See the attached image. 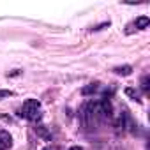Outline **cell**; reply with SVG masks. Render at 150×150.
<instances>
[{"instance_id":"obj_3","label":"cell","mask_w":150,"mask_h":150,"mask_svg":"<svg viewBox=\"0 0 150 150\" xmlns=\"http://www.w3.org/2000/svg\"><path fill=\"white\" fill-rule=\"evenodd\" d=\"M148 23H150V18H148V16H139V18H136L132 23L127 25L125 34H132L134 30H145V28L148 27Z\"/></svg>"},{"instance_id":"obj_7","label":"cell","mask_w":150,"mask_h":150,"mask_svg":"<svg viewBox=\"0 0 150 150\" xmlns=\"http://www.w3.org/2000/svg\"><path fill=\"white\" fill-rule=\"evenodd\" d=\"M125 96H129L132 101H136V103H141V99H139V94H138V90H134V88H131V87H127L125 90Z\"/></svg>"},{"instance_id":"obj_10","label":"cell","mask_w":150,"mask_h":150,"mask_svg":"<svg viewBox=\"0 0 150 150\" xmlns=\"http://www.w3.org/2000/svg\"><path fill=\"white\" fill-rule=\"evenodd\" d=\"M13 96V90H7V88H2L0 90V101L2 99H7V97H11Z\"/></svg>"},{"instance_id":"obj_8","label":"cell","mask_w":150,"mask_h":150,"mask_svg":"<svg viewBox=\"0 0 150 150\" xmlns=\"http://www.w3.org/2000/svg\"><path fill=\"white\" fill-rule=\"evenodd\" d=\"M141 90L145 94L148 92V74H143V76H141Z\"/></svg>"},{"instance_id":"obj_5","label":"cell","mask_w":150,"mask_h":150,"mask_svg":"<svg viewBox=\"0 0 150 150\" xmlns=\"http://www.w3.org/2000/svg\"><path fill=\"white\" fill-rule=\"evenodd\" d=\"M115 74H118V76H129V74H132V67L131 65H118L113 69Z\"/></svg>"},{"instance_id":"obj_2","label":"cell","mask_w":150,"mask_h":150,"mask_svg":"<svg viewBox=\"0 0 150 150\" xmlns=\"http://www.w3.org/2000/svg\"><path fill=\"white\" fill-rule=\"evenodd\" d=\"M18 115L25 120H30V122H39L41 117H42V108H41V103L37 99H27L20 110H18Z\"/></svg>"},{"instance_id":"obj_11","label":"cell","mask_w":150,"mask_h":150,"mask_svg":"<svg viewBox=\"0 0 150 150\" xmlns=\"http://www.w3.org/2000/svg\"><path fill=\"white\" fill-rule=\"evenodd\" d=\"M69 150H83V148H81V146H78V145H76V146H71V148H69Z\"/></svg>"},{"instance_id":"obj_1","label":"cell","mask_w":150,"mask_h":150,"mask_svg":"<svg viewBox=\"0 0 150 150\" xmlns=\"http://www.w3.org/2000/svg\"><path fill=\"white\" fill-rule=\"evenodd\" d=\"M103 117V111H101V104L99 101H88L87 104H83L81 111H80V120L85 127H94L97 125L99 118Z\"/></svg>"},{"instance_id":"obj_9","label":"cell","mask_w":150,"mask_h":150,"mask_svg":"<svg viewBox=\"0 0 150 150\" xmlns=\"http://www.w3.org/2000/svg\"><path fill=\"white\" fill-rule=\"evenodd\" d=\"M35 131L42 136V138H46V139H51V134H48L46 132V129H44V125H39V127H35Z\"/></svg>"},{"instance_id":"obj_12","label":"cell","mask_w":150,"mask_h":150,"mask_svg":"<svg viewBox=\"0 0 150 150\" xmlns=\"http://www.w3.org/2000/svg\"><path fill=\"white\" fill-rule=\"evenodd\" d=\"M42 150H53V148H51V146H44Z\"/></svg>"},{"instance_id":"obj_6","label":"cell","mask_w":150,"mask_h":150,"mask_svg":"<svg viewBox=\"0 0 150 150\" xmlns=\"http://www.w3.org/2000/svg\"><path fill=\"white\" fill-rule=\"evenodd\" d=\"M97 90H99V83H90V85L81 88V94L83 96H90V94H96Z\"/></svg>"},{"instance_id":"obj_4","label":"cell","mask_w":150,"mask_h":150,"mask_svg":"<svg viewBox=\"0 0 150 150\" xmlns=\"http://www.w3.org/2000/svg\"><path fill=\"white\" fill-rule=\"evenodd\" d=\"M13 146V136L4 131V129H0V150H9Z\"/></svg>"}]
</instances>
